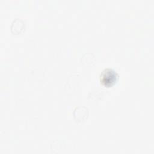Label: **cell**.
Here are the masks:
<instances>
[{"label":"cell","mask_w":154,"mask_h":154,"mask_svg":"<svg viewBox=\"0 0 154 154\" xmlns=\"http://www.w3.org/2000/svg\"><path fill=\"white\" fill-rule=\"evenodd\" d=\"M25 25L23 20L16 19L11 23L10 26L11 32L14 34H19L25 31Z\"/></svg>","instance_id":"7a4b0ae2"},{"label":"cell","mask_w":154,"mask_h":154,"mask_svg":"<svg viewBox=\"0 0 154 154\" xmlns=\"http://www.w3.org/2000/svg\"><path fill=\"white\" fill-rule=\"evenodd\" d=\"M117 79V74L112 70L107 69H105L101 74L100 82L106 87L112 85Z\"/></svg>","instance_id":"6da1fadb"}]
</instances>
